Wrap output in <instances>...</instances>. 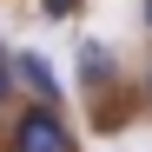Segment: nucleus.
Wrapping results in <instances>:
<instances>
[{"mask_svg":"<svg viewBox=\"0 0 152 152\" xmlns=\"http://www.w3.org/2000/svg\"><path fill=\"white\" fill-rule=\"evenodd\" d=\"M7 152H80V139H73V126L60 119V106H20L13 126H7Z\"/></svg>","mask_w":152,"mask_h":152,"instance_id":"1","label":"nucleus"},{"mask_svg":"<svg viewBox=\"0 0 152 152\" xmlns=\"http://www.w3.org/2000/svg\"><path fill=\"white\" fill-rule=\"evenodd\" d=\"M13 80H20V93H33L40 106H60V80H53V60H40V53H13Z\"/></svg>","mask_w":152,"mask_h":152,"instance_id":"2","label":"nucleus"},{"mask_svg":"<svg viewBox=\"0 0 152 152\" xmlns=\"http://www.w3.org/2000/svg\"><path fill=\"white\" fill-rule=\"evenodd\" d=\"M80 86H86V93H113V86H119L113 53H106L99 40H80Z\"/></svg>","mask_w":152,"mask_h":152,"instance_id":"3","label":"nucleus"},{"mask_svg":"<svg viewBox=\"0 0 152 152\" xmlns=\"http://www.w3.org/2000/svg\"><path fill=\"white\" fill-rule=\"evenodd\" d=\"M13 93H20V80H13V53L0 46V113L13 106Z\"/></svg>","mask_w":152,"mask_h":152,"instance_id":"4","label":"nucleus"},{"mask_svg":"<svg viewBox=\"0 0 152 152\" xmlns=\"http://www.w3.org/2000/svg\"><path fill=\"white\" fill-rule=\"evenodd\" d=\"M33 7H40L46 20H73V13H80V7H86V0H33Z\"/></svg>","mask_w":152,"mask_h":152,"instance_id":"5","label":"nucleus"},{"mask_svg":"<svg viewBox=\"0 0 152 152\" xmlns=\"http://www.w3.org/2000/svg\"><path fill=\"white\" fill-rule=\"evenodd\" d=\"M139 99L152 106V60H145V73H139Z\"/></svg>","mask_w":152,"mask_h":152,"instance_id":"6","label":"nucleus"},{"mask_svg":"<svg viewBox=\"0 0 152 152\" xmlns=\"http://www.w3.org/2000/svg\"><path fill=\"white\" fill-rule=\"evenodd\" d=\"M139 13H145V27H152V0H139Z\"/></svg>","mask_w":152,"mask_h":152,"instance_id":"7","label":"nucleus"}]
</instances>
